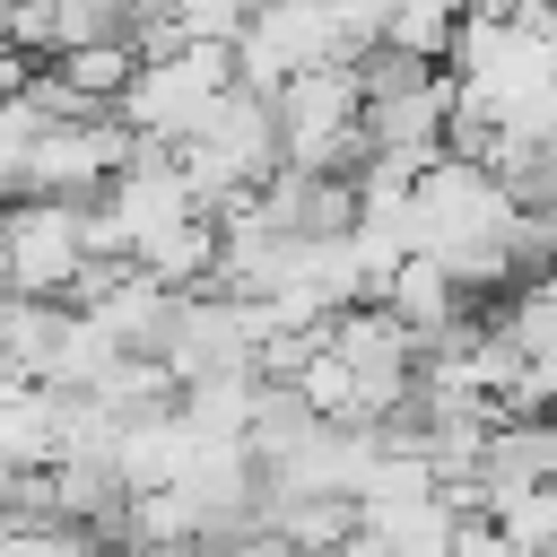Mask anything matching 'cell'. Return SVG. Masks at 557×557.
<instances>
[{"mask_svg":"<svg viewBox=\"0 0 557 557\" xmlns=\"http://www.w3.org/2000/svg\"><path fill=\"white\" fill-rule=\"evenodd\" d=\"M461 17H470V0H383V44H409V52L444 61L461 44Z\"/></svg>","mask_w":557,"mask_h":557,"instance_id":"cell-8","label":"cell"},{"mask_svg":"<svg viewBox=\"0 0 557 557\" xmlns=\"http://www.w3.org/2000/svg\"><path fill=\"white\" fill-rule=\"evenodd\" d=\"M313 61H357L348 52V35H339V17H331V0H261L252 17H244V35H235V70H244V87H261V96H278L296 70H313Z\"/></svg>","mask_w":557,"mask_h":557,"instance_id":"cell-5","label":"cell"},{"mask_svg":"<svg viewBox=\"0 0 557 557\" xmlns=\"http://www.w3.org/2000/svg\"><path fill=\"white\" fill-rule=\"evenodd\" d=\"M278 131H287V165H331L357 174L374 157L366 139V70L357 61H313L278 87Z\"/></svg>","mask_w":557,"mask_h":557,"instance_id":"cell-2","label":"cell"},{"mask_svg":"<svg viewBox=\"0 0 557 557\" xmlns=\"http://www.w3.org/2000/svg\"><path fill=\"white\" fill-rule=\"evenodd\" d=\"M357 540H366V548H392V557H444V548H461V505H453L444 487L357 496Z\"/></svg>","mask_w":557,"mask_h":557,"instance_id":"cell-6","label":"cell"},{"mask_svg":"<svg viewBox=\"0 0 557 557\" xmlns=\"http://www.w3.org/2000/svg\"><path fill=\"white\" fill-rule=\"evenodd\" d=\"M87 209L78 191H17L9 226H0V261H9V287L26 296H78L87 261H96V235H87Z\"/></svg>","mask_w":557,"mask_h":557,"instance_id":"cell-4","label":"cell"},{"mask_svg":"<svg viewBox=\"0 0 557 557\" xmlns=\"http://www.w3.org/2000/svg\"><path fill=\"white\" fill-rule=\"evenodd\" d=\"M235 78H244V70H235V44H226V35H191V44L139 61V78L122 87V113H131L148 139H191V131L226 104Z\"/></svg>","mask_w":557,"mask_h":557,"instance_id":"cell-3","label":"cell"},{"mask_svg":"<svg viewBox=\"0 0 557 557\" xmlns=\"http://www.w3.org/2000/svg\"><path fill=\"white\" fill-rule=\"evenodd\" d=\"M461 296H470V287H461V278H453L435 252H409V261L392 270V287H383V305H392V313H400L418 339H435V331L461 313Z\"/></svg>","mask_w":557,"mask_h":557,"instance_id":"cell-7","label":"cell"},{"mask_svg":"<svg viewBox=\"0 0 557 557\" xmlns=\"http://www.w3.org/2000/svg\"><path fill=\"white\" fill-rule=\"evenodd\" d=\"M453 78L461 96H479L496 122H522L557 96V44L522 17H461V44H453Z\"/></svg>","mask_w":557,"mask_h":557,"instance_id":"cell-1","label":"cell"}]
</instances>
